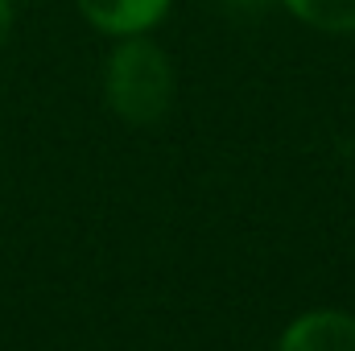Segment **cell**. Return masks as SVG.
Wrapping results in <instances>:
<instances>
[{"label": "cell", "instance_id": "obj_4", "mask_svg": "<svg viewBox=\"0 0 355 351\" xmlns=\"http://www.w3.org/2000/svg\"><path fill=\"white\" fill-rule=\"evenodd\" d=\"M302 25L322 33H355V0H281Z\"/></svg>", "mask_w": 355, "mask_h": 351}, {"label": "cell", "instance_id": "obj_3", "mask_svg": "<svg viewBox=\"0 0 355 351\" xmlns=\"http://www.w3.org/2000/svg\"><path fill=\"white\" fill-rule=\"evenodd\" d=\"M79 12L87 17L107 37H132V33H149L166 21L170 0H75Z\"/></svg>", "mask_w": 355, "mask_h": 351}, {"label": "cell", "instance_id": "obj_2", "mask_svg": "<svg viewBox=\"0 0 355 351\" xmlns=\"http://www.w3.org/2000/svg\"><path fill=\"white\" fill-rule=\"evenodd\" d=\"M277 351H355V314L306 310L281 331Z\"/></svg>", "mask_w": 355, "mask_h": 351}, {"label": "cell", "instance_id": "obj_5", "mask_svg": "<svg viewBox=\"0 0 355 351\" xmlns=\"http://www.w3.org/2000/svg\"><path fill=\"white\" fill-rule=\"evenodd\" d=\"M17 4H25V0H0V46L12 37V21H17L12 12H17Z\"/></svg>", "mask_w": 355, "mask_h": 351}, {"label": "cell", "instance_id": "obj_1", "mask_svg": "<svg viewBox=\"0 0 355 351\" xmlns=\"http://www.w3.org/2000/svg\"><path fill=\"white\" fill-rule=\"evenodd\" d=\"M103 95L124 124H157L174 103L170 54L145 33L120 37L103 67Z\"/></svg>", "mask_w": 355, "mask_h": 351}]
</instances>
